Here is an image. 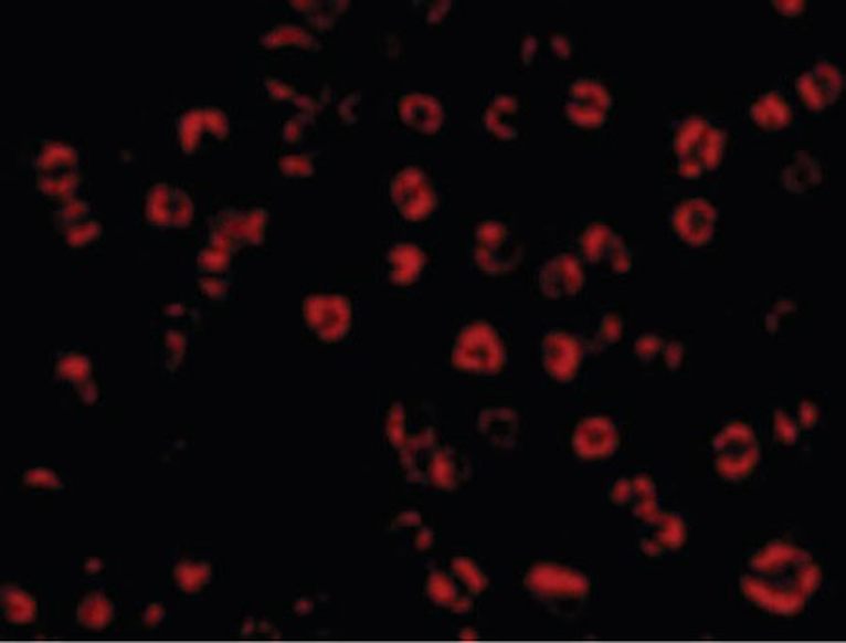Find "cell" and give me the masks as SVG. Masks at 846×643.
Returning a JSON list of instances; mask_svg holds the SVG:
<instances>
[{"instance_id": "obj_24", "label": "cell", "mask_w": 846, "mask_h": 643, "mask_svg": "<svg viewBox=\"0 0 846 643\" xmlns=\"http://www.w3.org/2000/svg\"><path fill=\"white\" fill-rule=\"evenodd\" d=\"M666 342L668 341H664V339H660V337L655 334L642 335L638 342H636V356H638L639 360L644 361V363H651V361L657 360L658 356H663L664 358Z\"/></svg>"}, {"instance_id": "obj_16", "label": "cell", "mask_w": 846, "mask_h": 643, "mask_svg": "<svg viewBox=\"0 0 846 643\" xmlns=\"http://www.w3.org/2000/svg\"><path fill=\"white\" fill-rule=\"evenodd\" d=\"M425 474L431 484H435L441 489H457L467 482L470 476V467L462 455L452 449H436L431 454L430 463L425 468Z\"/></svg>"}, {"instance_id": "obj_21", "label": "cell", "mask_w": 846, "mask_h": 643, "mask_svg": "<svg viewBox=\"0 0 846 643\" xmlns=\"http://www.w3.org/2000/svg\"><path fill=\"white\" fill-rule=\"evenodd\" d=\"M450 572L462 581L463 586L467 587L474 597L486 593L487 587H489V578H487L486 572L468 557H455L450 565Z\"/></svg>"}, {"instance_id": "obj_22", "label": "cell", "mask_w": 846, "mask_h": 643, "mask_svg": "<svg viewBox=\"0 0 846 643\" xmlns=\"http://www.w3.org/2000/svg\"><path fill=\"white\" fill-rule=\"evenodd\" d=\"M514 112H516V102L510 101V98H500V101L495 102V106L487 114V125L493 133L499 134L500 138H508L506 128L510 127L506 125V115H512Z\"/></svg>"}, {"instance_id": "obj_5", "label": "cell", "mask_w": 846, "mask_h": 643, "mask_svg": "<svg viewBox=\"0 0 846 643\" xmlns=\"http://www.w3.org/2000/svg\"><path fill=\"white\" fill-rule=\"evenodd\" d=\"M452 360L462 371L493 375L505 366V345L495 328L486 322H476L463 329L457 337Z\"/></svg>"}, {"instance_id": "obj_9", "label": "cell", "mask_w": 846, "mask_h": 643, "mask_svg": "<svg viewBox=\"0 0 846 643\" xmlns=\"http://www.w3.org/2000/svg\"><path fill=\"white\" fill-rule=\"evenodd\" d=\"M845 82L839 68L829 63H818L797 77L796 88L805 106L813 112H822L837 102Z\"/></svg>"}, {"instance_id": "obj_14", "label": "cell", "mask_w": 846, "mask_h": 643, "mask_svg": "<svg viewBox=\"0 0 846 643\" xmlns=\"http://www.w3.org/2000/svg\"><path fill=\"white\" fill-rule=\"evenodd\" d=\"M610 498L613 505L634 512V516L638 517L639 521L658 510L657 486L645 474H638L634 478L617 479L610 489Z\"/></svg>"}, {"instance_id": "obj_25", "label": "cell", "mask_w": 846, "mask_h": 643, "mask_svg": "<svg viewBox=\"0 0 846 643\" xmlns=\"http://www.w3.org/2000/svg\"><path fill=\"white\" fill-rule=\"evenodd\" d=\"M621 335H623V320H621V316L610 313V315L602 318L601 329H599V335H596V342L601 347H607V345L620 341Z\"/></svg>"}, {"instance_id": "obj_18", "label": "cell", "mask_w": 846, "mask_h": 643, "mask_svg": "<svg viewBox=\"0 0 846 643\" xmlns=\"http://www.w3.org/2000/svg\"><path fill=\"white\" fill-rule=\"evenodd\" d=\"M478 431L499 449H512L518 441L519 418L516 410L487 409L478 417Z\"/></svg>"}, {"instance_id": "obj_17", "label": "cell", "mask_w": 846, "mask_h": 643, "mask_svg": "<svg viewBox=\"0 0 846 643\" xmlns=\"http://www.w3.org/2000/svg\"><path fill=\"white\" fill-rule=\"evenodd\" d=\"M427 594L436 605L450 612L467 613L473 610L474 594L452 572L433 570L427 581Z\"/></svg>"}, {"instance_id": "obj_28", "label": "cell", "mask_w": 846, "mask_h": 643, "mask_svg": "<svg viewBox=\"0 0 846 643\" xmlns=\"http://www.w3.org/2000/svg\"><path fill=\"white\" fill-rule=\"evenodd\" d=\"M468 636H473V640H476V637H478V634H476V632H474L473 629H470V631H468L467 629V631L462 632L463 640H468Z\"/></svg>"}, {"instance_id": "obj_13", "label": "cell", "mask_w": 846, "mask_h": 643, "mask_svg": "<svg viewBox=\"0 0 846 643\" xmlns=\"http://www.w3.org/2000/svg\"><path fill=\"white\" fill-rule=\"evenodd\" d=\"M612 107V96L606 88L594 82L575 83L570 91L569 112L570 119L580 127H599L606 120L607 112Z\"/></svg>"}, {"instance_id": "obj_6", "label": "cell", "mask_w": 846, "mask_h": 643, "mask_svg": "<svg viewBox=\"0 0 846 643\" xmlns=\"http://www.w3.org/2000/svg\"><path fill=\"white\" fill-rule=\"evenodd\" d=\"M521 246L510 238V232L500 222L487 221L476 232V264L489 275L510 272L521 260Z\"/></svg>"}, {"instance_id": "obj_23", "label": "cell", "mask_w": 846, "mask_h": 643, "mask_svg": "<svg viewBox=\"0 0 846 643\" xmlns=\"http://www.w3.org/2000/svg\"><path fill=\"white\" fill-rule=\"evenodd\" d=\"M775 436L784 446H794L802 436V425L792 420L783 410L775 412Z\"/></svg>"}, {"instance_id": "obj_3", "label": "cell", "mask_w": 846, "mask_h": 643, "mask_svg": "<svg viewBox=\"0 0 846 643\" xmlns=\"http://www.w3.org/2000/svg\"><path fill=\"white\" fill-rule=\"evenodd\" d=\"M727 149V134L704 117H687L677 128L674 151L677 170L687 179H698L720 165Z\"/></svg>"}, {"instance_id": "obj_1", "label": "cell", "mask_w": 846, "mask_h": 643, "mask_svg": "<svg viewBox=\"0 0 846 643\" xmlns=\"http://www.w3.org/2000/svg\"><path fill=\"white\" fill-rule=\"evenodd\" d=\"M822 570L807 549L773 540L752 554L741 576V593L751 604L775 615H796L815 597Z\"/></svg>"}, {"instance_id": "obj_15", "label": "cell", "mask_w": 846, "mask_h": 643, "mask_svg": "<svg viewBox=\"0 0 846 643\" xmlns=\"http://www.w3.org/2000/svg\"><path fill=\"white\" fill-rule=\"evenodd\" d=\"M583 286V270L580 262L570 256L561 254L550 260L543 265L540 272V291L548 297L574 296Z\"/></svg>"}, {"instance_id": "obj_19", "label": "cell", "mask_w": 846, "mask_h": 643, "mask_svg": "<svg viewBox=\"0 0 846 643\" xmlns=\"http://www.w3.org/2000/svg\"><path fill=\"white\" fill-rule=\"evenodd\" d=\"M751 119L758 128L765 133H779L792 123V109L789 102L784 101L779 93H765L758 101L752 102Z\"/></svg>"}, {"instance_id": "obj_12", "label": "cell", "mask_w": 846, "mask_h": 643, "mask_svg": "<svg viewBox=\"0 0 846 643\" xmlns=\"http://www.w3.org/2000/svg\"><path fill=\"white\" fill-rule=\"evenodd\" d=\"M581 345L574 335L551 331L543 337V367L559 382H570L574 379L581 366Z\"/></svg>"}, {"instance_id": "obj_27", "label": "cell", "mask_w": 846, "mask_h": 643, "mask_svg": "<svg viewBox=\"0 0 846 643\" xmlns=\"http://www.w3.org/2000/svg\"><path fill=\"white\" fill-rule=\"evenodd\" d=\"M773 7L778 8L779 12L784 15H797L803 12V2H773Z\"/></svg>"}, {"instance_id": "obj_7", "label": "cell", "mask_w": 846, "mask_h": 643, "mask_svg": "<svg viewBox=\"0 0 846 643\" xmlns=\"http://www.w3.org/2000/svg\"><path fill=\"white\" fill-rule=\"evenodd\" d=\"M671 228L677 238L687 245H708L715 238L717 209L706 198L685 200L671 214Z\"/></svg>"}, {"instance_id": "obj_20", "label": "cell", "mask_w": 846, "mask_h": 643, "mask_svg": "<svg viewBox=\"0 0 846 643\" xmlns=\"http://www.w3.org/2000/svg\"><path fill=\"white\" fill-rule=\"evenodd\" d=\"M822 168L815 157L808 152H797L794 160L790 162L789 168L783 171L784 189L794 194L807 192L816 185H821Z\"/></svg>"}, {"instance_id": "obj_8", "label": "cell", "mask_w": 846, "mask_h": 643, "mask_svg": "<svg viewBox=\"0 0 846 643\" xmlns=\"http://www.w3.org/2000/svg\"><path fill=\"white\" fill-rule=\"evenodd\" d=\"M621 435L610 418H585L572 435V449L581 460L599 461L612 457L620 450Z\"/></svg>"}, {"instance_id": "obj_4", "label": "cell", "mask_w": 846, "mask_h": 643, "mask_svg": "<svg viewBox=\"0 0 846 643\" xmlns=\"http://www.w3.org/2000/svg\"><path fill=\"white\" fill-rule=\"evenodd\" d=\"M713 452L715 468L728 482L749 478L760 463V442L749 423H727L715 435Z\"/></svg>"}, {"instance_id": "obj_26", "label": "cell", "mask_w": 846, "mask_h": 643, "mask_svg": "<svg viewBox=\"0 0 846 643\" xmlns=\"http://www.w3.org/2000/svg\"><path fill=\"white\" fill-rule=\"evenodd\" d=\"M797 412H800V425L803 429L815 428L816 422H818V407L815 403L803 401Z\"/></svg>"}, {"instance_id": "obj_2", "label": "cell", "mask_w": 846, "mask_h": 643, "mask_svg": "<svg viewBox=\"0 0 846 643\" xmlns=\"http://www.w3.org/2000/svg\"><path fill=\"white\" fill-rule=\"evenodd\" d=\"M524 586L532 599L561 618L580 610L591 594L588 576L557 562L532 565L525 575Z\"/></svg>"}, {"instance_id": "obj_11", "label": "cell", "mask_w": 846, "mask_h": 643, "mask_svg": "<svg viewBox=\"0 0 846 643\" xmlns=\"http://www.w3.org/2000/svg\"><path fill=\"white\" fill-rule=\"evenodd\" d=\"M642 521L649 525L651 530L649 536L639 540L642 551L647 557H660L676 551L687 540V524L679 514L655 510Z\"/></svg>"}, {"instance_id": "obj_10", "label": "cell", "mask_w": 846, "mask_h": 643, "mask_svg": "<svg viewBox=\"0 0 846 643\" xmlns=\"http://www.w3.org/2000/svg\"><path fill=\"white\" fill-rule=\"evenodd\" d=\"M581 251L593 264L606 260L615 273H628L632 267V254L625 241L613 234L612 228L604 224H593L585 230L581 238Z\"/></svg>"}]
</instances>
